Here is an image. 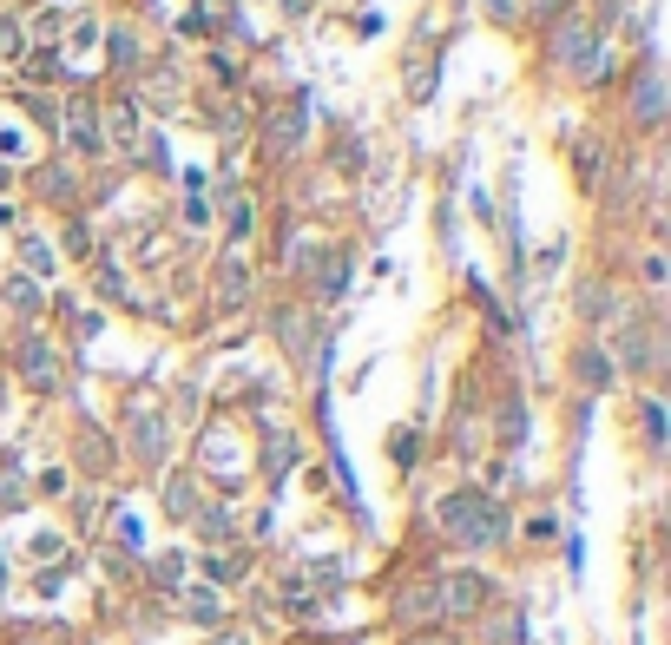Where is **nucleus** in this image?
I'll return each instance as SVG.
<instances>
[{
	"label": "nucleus",
	"instance_id": "6",
	"mask_svg": "<svg viewBox=\"0 0 671 645\" xmlns=\"http://www.w3.org/2000/svg\"><path fill=\"white\" fill-rule=\"evenodd\" d=\"M218 645H244V632H224V639H218Z\"/></svg>",
	"mask_w": 671,
	"mask_h": 645
},
{
	"label": "nucleus",
	"instance_id": "5",
	"mask_svg": "<svg viewBox=\"0 0 671 645\" xmlns=\"http://www.w3.org/2000/svg\"><path fill=\"white\" fill-rule=\"evenodd\" d=\"M27 553H33V560H60V540H53V534H33Z\"/></svg>",
	"mask_w": 671,
	"mask_h": 645
},
{
	"label": "nucleus",
	"instance_id": "1",
	"mask_svg": "<svg viewBox=\"0 0 671 645\" xmlns=\"http://www.w3.org/2000/svg\"><path fill=\"white\" fill-rule=\"evenodd\" d=\"M441 527H454L468 547H487V540H500V507L487 494H448L441 501Z\"/></svg>",
	"mask_w": 671,
	"mask_h": 645
},
{
	"label": "nucleus",
	"instance_id": "2",
	"mask_svg": "<svg viewBox=\"0 0 671 645\" xmlns=\"http://www.w3.org/2000/svg\"><path fill=\"white\" fill-rule=\"evenodd\" d=\"M441 599H448L454 613H474V606H481V580H474V573H461V580L441 586Z\"/></svg>",
	"mask_w": 671,
	"mask_h": 645
},
{
	"label": "nucleus",
	"instance_id": "4",
	"mask_svg": "<svg viewBox=\"0 0 671 645\" xmlns=\"http://www.w3.org/2000/svg\"><path fill=\"white\" fill-rule=\"evenodd\" d=\"M112 139H119V145H132V106H119V112H112Z\"/></svg>",
	"mask_w": 671,
	"mask_h": 645
},
{
	"label": "nucleus",
	"instance_id": "3",
	"mask_svg": "<svg viewBox=\"0 0 671 645\" xmlns=\"http://www.w3.org/2000/svg\"><path fill=\"white\" fill-rule=\"evenodd\" d=\"M415 455H422V435H415V428H408V435H395V461H402V468H408V461H415Z\"/></svg>",
	"mask_w": 671,
	"mask_h": 645
}]
</instances>
